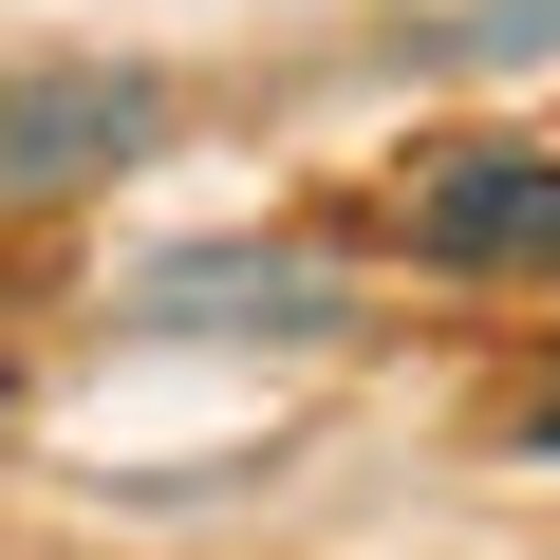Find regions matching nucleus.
Segmentation results:
<instances>
[{
	"mask_svg": "<svg viewBox=\"0 0 560 560\" xmlns=\"http://www.w3.org/2000/svg\"><path fill=\"white\" fill-rule=\"evenodd\" d=\"M541 448H560V411H541Z\"/></svg>",
	"mask_w": 560,
	"mask_h": 560,
	"instance_id": "nucleus-4",
	"label": "nucleus"
},
{
	"mask_svg": "<svg viewBox=\"0 0 560 560\" xmlns=\"http://www.w3.org/2000/svg\"><path fill=\"white\" fill-rule=\"evenodd\" d=\"M261 300H280V318H318V261H261ZM168 318H243V261H187V280H168Z\"/></svg>",
	"mask_w": 560,
	"mask_h": 560,
	"instance_id": "nucleus-3",
	"label": "nucleus"
},
{
	"mask_svg": "<svg viewBox=\"0 0 560 560\" xmlns=\"http://www.w3.org/2000/svg\"><path fill=\"white\" fill-rule=\"evenodd\" d=\"M411 261H448V280H560V150H448V168H411Z\"/></svg>",
	"mask_w": 560,
	"mask_h": 560,
	"instance_id": "nucleus-1",
	"label": "nucleus"
},
{
	"mask_svg": "<svg viewBox=\"0 0 560 560\" xmlns=\"http://www.w3.org/2000/svg\"><path fill=\"white\" fill-rule=\"evenodd\" d=\"M150 113H168L150 75H0V206H57V187L131 168Z\"/></svg>",
	"mask_w": 560,
	"mask_h": 560,
	"instance_id": "nucleus-2",
	"label": "nucleus"
}]
</instances>
